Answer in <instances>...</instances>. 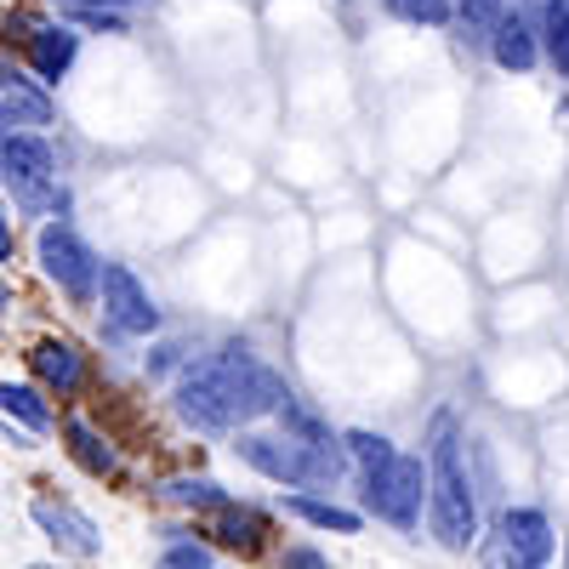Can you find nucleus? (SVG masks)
Returning <instances> with one entry per match:
<instances>
[{"label": "nucleus", "instance_id": "f257e3e1", "mask_svg": "<svg viewBox=\"0 0 569 569\" xmlns=\"http://www.w3.org/2000/svg\"><path fill=\"white\" fill-rule=\"evenodd\" d=\"M284 399H291V388L273 370H262L246 348H222L217 359H200L177 388L182 421L200 427V433H233L240 421H257Z\"/></svg>", "mask_w": 569, "mask_h": 569}, {"label": "nucleus", "instance_id": "f03ea898", "mask_svg": "<svg viewBox=\"0 0 569 569\" xmlns=\"http://www.w3.org/2000/svg\"><path fill=\"white\" fill-rule=\"evenodd\" d=\"M427 467H433V536L445 547H472V536H479V507H472V490H467V472H461V445H456V427L439 421L433 427V456H427Z\"/></svg>", "mask_w": 569, "mask_h": 569}, {"label": "nucleus", "instance_id": "7ed1b4c3", "mask_svg": "<svg viewBox=\"0 0 569 569\" xmlns=\"http://www.w3.org/2000/svg\"><path fill=\"white\" fill-rule=\"evenodd\" d=\"M240 450L257 472L279 485H297V490H319V485H337L342 479V450L348 445H308V439H262V433H240Z\"/></svg>", "mask_w": 569, "mask_h": 569}, {"label": "nucleus", "instance_id": "20e7f679", "mask_svg": "<svg viewBox=\"0 0 569 569\" xmlns=\"http://www.w3.org/2000/svg\"><path fill=\"white\" fill-rule=\"evenodd\" d=\"M421 496H433V467H421V456H399L393 467L365 479V501L376 507V518H388L399 530H416Z\"/></svg>", "mask_w": 569, "mask_h": 569}, {"label": "nucleus", "instance_id": "39448f33", "mask_svg": "<svg viewBox=\"0 0 569 569\" xmlns=\"http://www.w3.org/2000/svg\"><path fill=\"white\" fill-rule=\"evenodd\" d=\"M40 268L52 273L74 302H86V297L103 284L98 257L86 251V240H80V233H74L69 222H46V228H40Z\"/></svg>", "mask_w": 569, "mask_h": 569}, {"label": "nucleus", "instance_id": "423d86ee", "mask_svg": "<svg viewBox=\"0 0 569 569\" xmlns=\"http://www.w3.org/2000/svg\"><path fill=\"white\" fill-rule=\"evenodd\" d=\"M552 525H547V512L536 507H507L496 518V552L507 569H547L552 563Z\"/></svg>", "mask_w": 569, "mask_h": 569}, {"label": "nucleus", "instance_id": "0eeeda50", "mask_svg": "<svg viewBox=\"0 0 569 569\" xmlns=\"http://www.w3.org/2000/svg\"><path fill=\"white\" fill-rule=\"evenodd\" d=\"M103 308L120 330H137V337H149V330L160 325V308L149 302V291L137 284V273L126 262H109L103 268Z\"/></svg>", "mask_w": 569, "mask_h": 569}, {"label": "nucleus", "instance_id": "6e6552de", "mask_svg": "<svg viewBox=\"0 0 569 569\" xmlns=\"http://www.w3.org/2000/svg\"><path fill=\"white\" fill-rule=\"evenodd\" d=\"M0 166H7V188L12 194H29V188L52 182L58 177V160L40 137H23V131H7V149H0Z\"/></svg>", "mask_w": 569, "mask_h": 569}, {"label": "nucleus", "instance_id": "1a4fd4ad", "mask_svg": "<svg viewBox=\"0 0 569 569\" xmlns=\"http://www.w3.org/2000/svg\"><path fill=\"white\" fill-rule=\"evenodd\" d=\"M29 365H34L40 382H46V388H58V393H74V388L86 382V353H80L74 342H63V337H52V342H34Z\"/></svg>", "mask_w": 569, "mask_h": 569}, {"label": "nucleus", "instance_id": "9d476101", "mask_svg": "<svg viewBox=\"0 0 569 569\" xmlns=\"http://www.w3.org/2000/svg\"><path fill=\"white\" fill-rule=\"evenodd\" d=\"M34 525L52 536L58 547H69V552H80V558H91L98 552V530H91V518H80L74 507H58V501H34Z\"/></svg>", "mask_w": 569, "mask_h": 569}, {"label": "nucleus", "instance_id": "9b49d317", "mask_svg": "<svg viewBox=\"0 0 569 569\" xmlns=\"http://www.w3.org/2000/svg\"><path fill=\"white\" fill-rule=\"evenodd\" d=\"M206 536H217V547H228V552L251 558V552H262V541H268V518L251 512V507H222L217 525H211Z\"/></svg>", "mask_w": 569, "mask_h": 569}, {"label": "nucleus", "instance_id": "f8f14e48", "mask_svg": "<svg viewBox=\"0 0 569 569\" xmlns=\"http://www.w3.org/2000/svg\"><path fill=\"white\" fill-rule=\"evenodd\" d=\"M0 114H7V131L12 126H46V120H52V98L34 91L23 74L7 69V86H0Z\"/></svg>", "mask_w": 569, "mask_h": 569}, {"label": "nucleus", "instance_id": "ddd939ff", "mask_svg": "<svg viewBox=\"0 0 569 569\" xmlns=\"http://www.w3.org/2000/svg\"><path fill=\"white\" fill-rule=\"evenodd\" d=\"M490 52H496V63L512 69V74L536 69V34H530V23L518 18V12H507V18L496 23V34H490Z\"/></svg>", "mask_w": 569, "mask_h": 569}, {"label": "nucleus", "instance_id": "4468645a", "mask_svg": "<svg viewBox=\"0 0 569 569\" xmlns=\"http://www.w3.org/2000/svg\"><path fill=\"white\" fill-rule=\"evenodd\" d=\"M74 46H80V40H74V29H63V23H58V29H34V34H29V63H34L46 80H58V74L74 63Z\"/></svg>", "mask_w": 569, "mask_h": 569}, {"label": "nucleus", "instance_id": "2eb2a0df", "mask_svg": "<svg viewBox=\"0 0 569 569\" xmlns=\"http://www.w3.org/2000/svg\"><path fill=\"white\" fill-rule=\"evenodd\" d=\"M63 433H69V450H74V461L86 467V472H98V479H103V472H114L120 467V456L109 450V439H98V433H91V421H69L63 427Z\"/></svg>", "mask_w": 569, "mask_h": 569}, {"label": "nucleus", "instance_id": "dca6fc26", "mask_svg": "<svg viewBox=\"0 0 569 569\" xmlns=\"http://www.w3.org/2000/svg\"><path fill=\"white\" fill-rule=\"evenodd\" d=\"M284 512H297V518H308L313 530H337V536H359V512H348V507H330V501H319V496H291V501H284Z\"/></svg>", "mask_w": 569, "mask_h": 569}, {"label": "nucleus", "instance_id": "f3484780", "mask_svg": "<svg viewBox=\"0 0 569 569\" xmlns=\"http://www.w3.org/2000/svg\"><path fill=\"white\" fill-rule=\"evenodd\" d=\"M0 405H7V421L18 416V421L29 427V433H46V427H52V410L40 405V393H34V388H12V382H7V388H0Z\"/></svg>", "mask_w": 569, "mask_h": 569}, {"label": "nucleus", "instance_id": "a211bd4d", "mask_svg": "<svg viewBox=\"0 0 569 569\" xmlns=\"http://www.w3.org/2000/svg\"><path fill=\"white\" fill-rule=\"evenodd\" d=\"M166 501H177V507H217V512L233 507L217 479H171V485H166Z\"/></svg>", "mask_w": 569, "mask_h": 569}, {"label": "nucleus", "instance_id": "6ab92c4d", "mask_svg": "<svg viewBox=\"0 0 569 569\" xmlns=\"http://www.w3.org/2000/svg\"><path fill=\"white\" fill-rule=\"evenodd\" d=\"M342 445H348V456H359L365 479H370V472H382V467H393V461H399V450H393L382 433H348Z\"/></svg>", "mask_w": 569, "mask_h": 569}, {"label": "nucleus", "instance_id": "aec40b11", "mask_svg": "<svg viewBox=\"0 0 569 569\" xmlns=\"http://www.w3.org/2000/svg\"><path fill=\"white\" fill-rule=\"evenodd\" d=\"M547 52H552V63L569 74V0H547Z\"/></svg>", "mask_w": 569, "mask_h": 569}, {"label": "nucleus", "instance_id": "412c9836", "mask_svg": "<svg viewBox=\"0 0 569 569\" xmlns=\"http://www.w3.org/2000/svg\"><path fill=\"white\" fill-rule=\"evenodd\" d=\"M388 12L405 23H450V0H388Z\"/></svg>", "mask_w": 569, "mask_h": 569}, {"label": "nucleus", "instance_id": "4be33fe9", "mask_svg": "<svg viewBox=\"0 0 569 569\" xmlns=\"http://www.w3.org/2000/svg\"><path fill=\"white\" fill-rule=\"evenodd\" d=\"M461 18H467V29L496 34V23L507 18V0H461Z\"/></svg>", "mask_w": 569, "mask_h": 569}, {"label": "nucleus", "instance_id": "5701e85b", "mask_svg": "<svg viewBox=\"0 0 569 569\" xmlns=\"http://www.w3.org/2000/svg\"><path fill=\"white\" fill-rule=\"evenodd\" d=\"M69 23L103 29V34H126V18H120V12H98V7H69Z\"/></svg>", "mask_w": 569, "mask_h": 569}, {"label": "nucleus", "instance_id": "b1692460", "mask_svg": "<svg viewBox=\"0 0 569 569\" xmlns=\"http://www.w3.org/2000/svg\"><path fill=\"white\" fill-rule=\"evenodd\" d=\"M23 211H63L69 206V194L63 188H52V182H40V188H29V194H12Z\"/></svg>", "mask_w": 569, "mask_h": 569}, {"label": "nucleus", "instance_id": "393cba45", "mask_svg": "<svg viewBox=\"0 0 569 569\" xmlns=\"http://www.w3.org/2000/svg\"><path fill=\"white\" fill-rule=\"evenodd\" d=\"M160 569H211V552L194 547V541H182V547H171V552L160 558Z\"/></svg>", "mask_w": 569, "mask_h": 569}, {"label": "nucleus", "instance_id": "a878e982", "mask_svg": "<svg viewBox=\"0 0 569 569\" xmlns=\"http://www.w3.org/2000/svg\"><path fill=\"white\" fill-rule=\"evenodd\" d=\"M279 569H330V563H325V552H313V547H291V552L279 558Z\"/></svg>", "mask_w": 569, "mask_h": 569}, {"label": "nucleus", "instance_id": "bb28decb", "mask_svg": "<svg viewBox=\"0 0 569 569\" xmlns=\"http://www.w3.org/2000/svg\"><path fill=\"white\" fill-rule=\"evenodd\" d=\"M63 7H98V12H120V7H154V0H63Z\"/></svg>", "mask_w": 569, "mask_h": 569}, {"label": "nucleus", "instance_id": "cd10ccee", "mask_svg": "<svg viewBox=\"0 0 569 569\" xmlns=\"http://www.w3.org/2000/svg\"><path fill=\"white\" fill-rule=\"evenodd\" d=\"M34 569H52V563H34Z\"/></svg>", "mask_w": 569, "mask_h": 569}]
</instances>
